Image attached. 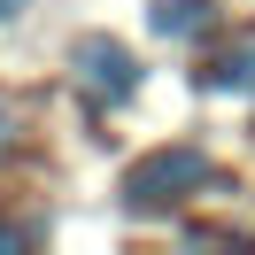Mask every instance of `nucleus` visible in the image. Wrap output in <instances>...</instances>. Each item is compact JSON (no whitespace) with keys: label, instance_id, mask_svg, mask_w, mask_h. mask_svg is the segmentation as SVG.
<instances>
[{"label":"nucleus","instance_id":"obj_1","mask_svg":"<svg viewBox=\"0 0 255 255\" xmlns=\"http://www.w3.org/2000/svg\"><path fill=\"white\" fill-rule=\"evenodd\" d=\"M201 186H209V155H201L193 139H178V147L139 155V162L124 170V186H116V193H124L131 217H162V209H178L186 193H201Z\"/></svg>","mask_w":255,"mask_h":255},{"label":"nucleus","instance_id":"obj_2","mask_svg":"<svg viewBox=\"0 0 255 255\" xmlns=\"http://www.w3.org/2000/svg\"><path fill=\"white\" fill-rule=\"evenodd\" d=\"M70 70H78V93L93 101V109H124V101L139 93V54H131L124 39H109V31H85L78 47H70Z\"/></svg>","mask_w":255,"mask_h":255},{"label":"nucleus","instance_id":"obj_3","mask_svg":"<svg viewBox=\"0 0 255 255\" xmlns=\"http://www.w3.org/2000/svg\"><path fill=\"white\" fill-rule=\"evenodd\" d=\"M147 23H155V39H201L209 31V0H155Z\"/></svg>","mask_w":255,"mask_h":255},{"label":"nucleus","instance_id":"obj_4","mask_svg":"<svg viewBox=\"0 0 255 255\" xmlns=\"http://www.w3.org/2000/svg\"><path fill=\"white\" fill-rule=\"evenodd\" d=\"M201 85H209V93H255V47H232V54H217V62L201 70Z\"/></svg>","mask_w":255,"mask_h":255},{"label":"nucleus","instance_id":"obj_5","mask_svg":"<svg viewBox=\"0 0 255 255\" xmlns=\"http://www.w3.org/2000/svg\"><path fill=\"white\" fill-rule=\"evenodd\" d=\"M39 240H47L39 224H0V255H8V248H39Z\"/></svg>","mask_w":255,"mask_h":255},{"label":"nucleus","instance_id":"obj_6","mask_svg":"<svg viewBox=\"0 0 255 255\" xmlns=\"http://www.w3.org/2000/svg\"><path fill=\"white\" fill-rule=\"evenodd\" d=\"M16 155V109H8V101H0V162Z\"/></svg>","mask_w":255,"mask_h":255},{"label":"nucleus","instance_id":"obj_7","mask_svg":"<svg viewBox=\"0 0 255 255\" xmlns=\"http://www.w3.org/2000/svg\"><path fill=\"white\" fill-rule=\"evenodd\" d=\"M16 8H31V0H0V23H8V16H16Z\"/></svg>","mask_w":255,"mask_h":255}]
</instances>
